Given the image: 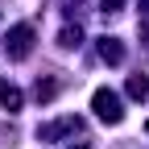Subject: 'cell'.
I'll return each instance as SVG.
<instances>
[{
    "label": "cell",
    "instance_id": "cell-1",
    "mask_svg": "<svg viewBox=\"0 0 149 149\" xmlns=\"http://www.w3.org/2000/svg\"><path fill=\"white\" fill-rule=\"evenodd\" d=\"M91 108H95V116L104 124H120L124 120V104L112 87H95V95H91Z\"/></svg>",
    "mask_w": 149,
    "mask_h": 149
},
{
    "label": "cell",
    "instance_id": "cell-2",
    "mask_svg": "<svg viewBox=\"0 0 149 149\" xmlns=\"http://www.w3.org/2000/svg\"><path fill=\"white\" fill-rule=\"evenodd\" d=\"M4 50H8V58H29V50H33V25H13L8 37H4Z\"/></svg>",
    "mask_w": 149,
    "mask_h": 149
},
{
    "label": "cell",
    "instance_id": "cell-3",
    "mask_svg": "<svg viewBox=\"0 0 149 149\" xmlns=\"http://www.w3.org/2000/svg\"><path fill=\"white\" fill-rule=\"evenodd\" d=\"M79 128H83L79 116H62V120H54V124H42V128H37V137H42V141H58V137L79 133Z\"/></svg>",
    "mask_w": 149,
    "mask_h": 149
},
{
    "label": "cell",
    "instance_id": "cell-4",
    "mask_svg": "<svg viewBox=\"0 0 149 149\" xmlns=\"http://www.w3.org/2000/svg\"><path fill=\"white\" fill-rule=\"evenodd\" d=\"M100 58L112 62V66L124 62V46H120V37H100Z\"/></svg>",
    "mask_w": 149,
    "mask_h": 149
},
{
    "label": "cell",
    "instance_id": "cell-5",
    "mask_svg": "<svg viewBox=\"0 0 149 149\" xmlns=\"http://www.w3.org/2000/svg\"><path fill=\"white\" fill-rule=\"evenodd\" d=\"M21 91H17L13 83H0V108H4V112H21Z\"/></svg>",
    "mask_w": 149,
    "mask_h": 149
},
{
    "label": "cell",
    "instance_id": "cell-6",
    "mask_svg": "<svg viewBox=\"0 0 149 149\" xmlns=\"http://www.w3.org/2000/svg\"><path fill=\"white\" fill-rule=\"evenodd\" d=\"M58 87H62V79H37V87H33L37 104H50L54 95H58Z\"/></svg>",
    "mask_w": 149,
    "mask_h": 149
},
{
    "label": "cell",
    "instance_id": "cell-7",
    "mask_svg": "<svg viewBox=\"0 0 149 149\" xmlns=\"http://www.w3.org/2000/svg\"><path fill=\"white\" fill-rule=\"evenodd\" d=\"M128 95H133V100H149V79H145V74H128Z\"/></svg>",
    "mask_w": 149,
    "mask_h": 149
},
{
    "label": "cell",
    "instance_id": "cell-8",
    "mask_svg": "<svg viewBox=\"0 0 149 149\" xmlns=\"http://www.w3.org/2000/svg\"><path fill=\"white\" fill-rule=\"evenodd\" d=\"M79 42H83V29H79V25H66V29L58 33V46H62V50H79Z\"/></svg>",
    "mask_w": 149,
    "mask_h": 149
},
{
    "label": "cell",
    "instance_id": "cell-9",
    "mask_svg": "<svg viewBox=\"0 0 149 149\" xmlns=\"http://www.w3.org/2000/svg\"><path fill=\"white\" fill-rule=\"evenodd\" d=\"M120 4H124V0H100V8H104V13H120Z\"/></svg>",
    "mask_w": 149,
    "mask_h": 149
},
{
    "label": "cell",
    "instance_id": "cell-10",
    "mask_svg": "<svg viewBox=\"0 0 149 149\" xmlns=\"http://www.w3.org/2000/svg\"><path fill=\"white\" fill-rule=\"evenodd\" d=\"M141 8H145V13H149V0H141Z\"/></svg>",
    "mask_w": 149,
    "mask_h": 149
},
{
    "label": "cell",
    "instance_id": "cell-11",
    "mask_svg": "<svg viewBox=\"0 0 149 149\" xmlns=\"http://www.w3.org/2000/svg\"><path fill=\"white\" fill-rule=\"evenodd\" d=\"M74 149H91V145H74Z\"/></svg>",
    "mask_w": 149,
    "mask_h": 149
},
{
    "label": "cell",
    "instance_id": "cell-12",
    "mask_svg": "<svg viewBox=\"0 0 149 149\" xmlns=\"http://www.w3.org/2000/svg\"><path fill=\"white\" fill-rule=\"evenodd\" d=\"M145 133H149V120H145Z\"/></svg>",
    "mask_w": 149,
    "mask_h": 149
}]
</instances>
